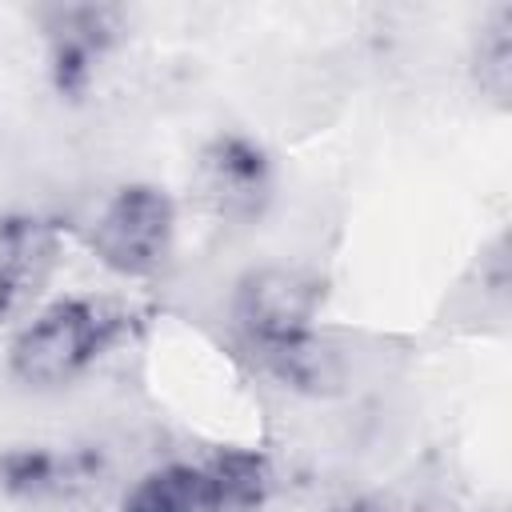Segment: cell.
<instances>
[{
    "instance_id": "cell-11",
    "label": "cell",
    "mask_w": 512,
    "mask_h": 512,
    "mask_svg": "<svg viewBox=\"0 0 512 512\" xmlns=\"http://www.w3.org/2000/svg\"><path fill=\"white\" fill-rule=\"evenodd\" d=\"M328 512H388L380 500H372V496H352V500H340V504H332Z\"/></svg>"
},
{
    "instance_id": "cell-6",
    "label": "cell",
    "mask_w": 512,
    "mask_h": 512,
    "mask_svg": "<svg viewBox=\"0 0 512 512\" xmlns=\"http://www.w3.org/2000/svg\"><path fill=\"white\" fill-rule=\"evenodd\" d=\"M60 264V228L44 216L12 212L0 220V324L28 316Z\"/></svg>"
},
{
    "instance_id": "cell-1",
    "label": "cell",
    "mask_w": 512,
    "mask_h": 512,
    "mask_svg": "<svg viewBox=\"0 0 512 512\" xmlns=\"http://www.w3.org/2000/svg\"><path fill=\"white\" fill-rule=\"evenodd\" d=\"M324 304L320 276L304 268H256L236 284L232 296V320L244 336V344L260 356L268 372H276L284 384H312L324 380V356L316 352L312 324Z\"/></svg>"
},
{
    "instance_id": "cell-9",
    "label": "cell",
    "mask_w": 512,
    "mask_h": 512,
    "mask_svg": "<svg viewBox=\"0 0 512 512\" xmlns=\"http://www.w3.org/2000/svg\"><path fill=\"white\" fill-rule=\"evenodd\" d=\"M72 476V460L48 448H12L0 456V484L16 496H48L60 492Z\"/></svg>"
},
{
    "instance_id": "cell-5",
    "label": "cell",
    "mask_w": 512,
    "mask_h": 512,
    "mask_svg": "<svg viewBox=\"0 0 512 512\" xmlns=\"http://www.w3.org/2000/svg\"><path fill=\"white\" fill-rule=\"evenodd\" d=\"M124 32V12L112 4H64L44 12L48 80L60 96H84L100 60Z\"/></svg>"
},
{
    "instance_id": "cell-4",
    "label": "cell",
    "mask_w": 512,
    "mask_h": 512,
    "mask_svg": "<svg viewBox=\"0 0 512 512\" xmlns=\"http://www.w3.org/2000/svg\"><path fill=\"white\" fill-rule=\"evenodd\" d=\"M192 188L212 220L248 228L272 204L276 192L272 156L264 152V144H256L244 132H220L200 148L192 168Z\"/></svg>"
},
{
    "instance_id": "cell-8",
    "label": "cell",
    "mask_w": 512,
    "mask_h": 512,
    "mask_svg": "<svg viewBox=\"0 0 512 512\" xmlns=\"http://www.w3.org/2000/svg\"><path fill=\"white\" fill-rule=\"evenodd\" d=\"M212 488H216V512H260L272 496L276 472L272 460L260 448H216L212 456H204Z\"/></svg>"
},
{
    "instance_id": "cell-3",
    "label": "cell",
    "mask_w": 512,
    "mask_h": 512,
    "mask_svg": "<svg viewBox=\"0 0 512 512\" xmlns=\"http://www.w3.org/2000/svg\"><path fill=\"white\" fill-rule=\"evenodd\" d=\"M172 244H176V204L156 184L116 188L88 232L92 256L124 280L156 276L172 256Z\"/></svg>"
},
{
    "instance_id": "cell-7",
    "label": "cell",
    "mask_w": 512,
    "mask_h": 512,
    "mask_svg": "<svg viewBox=\"0 0 512 512\" xmlns=\"http://www.w3.org/2000/svg\"><path fill=\"white\" fill-rule=\"evenodd\" d=\"M120 512H216V488L204 460L148 468L120 500Z\"/></svg>"
},
{
    "instance_id": "cell-2",
    "label": "cell",
    "mask_w": 512,
    "mask_h": 512,
    "mask_svg": "<svg viewBox=\"0 0 512 512\" xmlns=\"http://www.w3.org/2000/svg\"><path fill=\"white\" fill-rule=\"evenodd\" d=\"M136 328V312L112 296H64L28 316L8 348V368L28 388H64L100 364Z\"/></svg>"
},
{
    "instance_id": "cell-10",
    "label": "cell",
    "mask_w": 512,
    "mask_h": 512,
    "mask_svg": "<svg viewBox=\"0 0 512 512\" xmlns=\"http://www.w3.org/2000/svg\"><path fill=\"white\" fill-rule=\"evenodd\" d=\"M508 60H512V44H508V24H496V28H488V36L480 40V80L496 92V96H504L508 92Z\"/></svg>"
}]
</instances>
